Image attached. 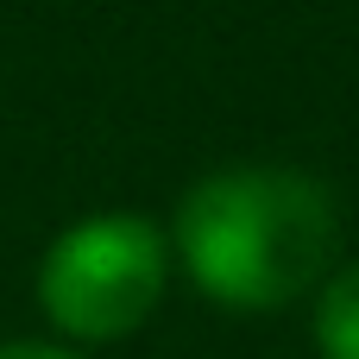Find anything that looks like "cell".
Segmentation results:
<instances>
[{
  "instance_id": "6da1fadb",
  "label": "cell",
  "mask_w": 359,
  "mask_h": 359,
  "mask_svg": "<svg viewBox=\"0 0 359 359\" xmlns=\"http://www.w3.org/2000/svg\"><path fill=\"white\" fill-rule=\"evenodd\" d=\"M334 189L290 164H221L196 177L170 215V259L227 316H271L334 271Z\"/></svg>"
},
{
  "instance_id": "7a4b0ae2",
  "label": "cell",
  "mask_w": 359,
  "mask_h": 359,
  "mask_svg": "<svg viewBox=\"0 0 359 359\" xmlns=\"http://www.w3.org/2000/svg\"><path fill=\"white\" fill-rule=\"evenodd\" d=\"M170 233L151 215L101 208L69 221L38 259V309L69 347H107L151 322L170 284Z\"/></svg>"
},
{
  "instance_id": "3957f363",
  "label": "cell",
  "mask_w": 359,
  "mask_h": 359,
  "mask_svg": "<svg viewBox=\"0 0 359 359\" xmlns=\"http://www.w3.org/2000/svg\"><path fill=\"white\" fill-rule=\"evenodd\" d=\"M309 341H316V359H359V259L334 265L316 284Z\"/></svg>"
},
{
  "instance_id": "277c9868",
  "label": "cell",
  "mask_w": 359,
  "mask_h": 359,
  "mask_svg": "<svg viewBox=\"0 0 359 359\" xmlns=\"http://www.w3.org/2000/svg\"><path fill=\"white\" fill-rule=\"evenodd\" d=\"M0 359H82L69 341H0Z\"/></svg>"
}]
</instances>
